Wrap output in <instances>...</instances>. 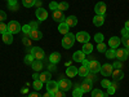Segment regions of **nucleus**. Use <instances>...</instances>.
Returning a JSON list of instances; mask_svg holds the SVG:
<instances>
[{
	"label": "nucleus",
	"instance_id": "37",
	"mask_svg": "<svg viewBox=\"0 0 129 97\" xmlns=\"http://www.w3.org/2000/svg\"><path fill=\"white\" fill-rule=\"evenodd\" d=\"M22 2H23V7L31 8V7H34V4L36 3V0H22Z\"/></svg>",
	"mask_w": 129,
	"mask_h": 97
},
{
	"label": "nucleus",
	"instance_id": "20",
	"mask_svg": "<svg viewBox=\"0 0 129 97\" xmlns=\"http://www.w3.org/2000/svg\"><path fill=\"white\" fill-rule=\"evenodd\" d=\"M64 22H66L70 27H74V26H76V25H78V18L75 17V16H69V17H66Z\"/></svg>",
	"mask_w": 129,
	"mask_h": 97
},
{
	"label": "nucleus",
	"instance_id": "29",
	"mask_svg": "<svg viewBox=\"0 0 129 97\" xmlns=\"http://www.w3.org/2000/svg\"><path fill=\"white\" fill-rule=\"evenodd\" d=\"M83 94H84V92L80 88V85H78V87L74 88V91H72V96L74 97H83Z\"/></svg>",
	"mask_w": 129,
	"mask_h": 97
},
{
	"label": "nucleus",
	"instance_id": "33",
	"mask_svg": "<svg viewBox=\"0 0 129 97\" xmlns=\"http://www.w3.org/2000/svg\"><path fill=\"white\" fill-rule=\"evenodd\" d=\"M69 9V3L66 2H62L58 4V10H61V12H64V10H67Z\"/></svg>",
	"mask_w": 129,
	"mask_h": 97
},
{
	"label": "nucleus",
	"instance_id": "25",
	"mask_svg": "<svg viewBox=\"0 0 129 97\" xmlns=\"http://www.w3.org/2000/svg\"><path fill=\"white\" fill-rule=\"evenodd\" d=\"M90 93H92V97H107V96H109V93H105V92H102L101 89H92L90 91Z\"/></svg>",
	"mask_w": 129,
	"mask_h": 97
},
{
	"label": "nucleus",
	"instance_id": "43",
	"mask_svg": "<svg viewBox=\"0 0 129 97\" xmlns=\"http://www.w3.org/2000/svg\"><path fill=\"white\" fill-rule=\"evenodd\" d=\"M120 40H121L123 44L125 45V48H128V49H129V36H123Z\"/></svg>",
	"mask_w": 129,
	"mask_h": 97
},
{
	"label": "nucleus",
	"instance_id": "54",
	"mask_svg": "<svg viewBox=\"0 0 129 97\" xmlns=\"http://www.w3.org/2000/svg\"><path fill=\"white\" fill-rule=\"evenodd\" d=\"M43 97H54V94L50 93V92H47V93H44V96H43Z\"/></svg>",
	"mask_w": 129,
	"mask_h": 97
},
{
	"label": "nucleus",
	"instance_id": "17",
	"mask_svg": "<svg viewBox=\"0 0 129 97\" xmlns=\"http://www.w3.org/2000/svg\"><path fill=\"white\" fill-rule=\"evenodd\" d=\"M111 75H112V78L115 80H121L124 78V72H123L121 69H114V71H112Z\"/></svg>",
	"mask_w": 129,
	"mask_h": 97
},
{
	"label": "nucleus",
	"instance_id": "52",
	"mask_svg": "<svg viewBox=\"0 0 129 97\" xmlns=\"http://www.w3.org/2000/svg\"><path fill=\"white\" fill-rule=\"evenodd\" d=\"M28 97H43V96H41V94H39L38 92H34V93H31Z\"/></svg>",
	"mask_w": 129,
	"mask_h": 97
},
{
	"label": "nucleus",
	"instance_id": "16",
	"mask_svg": "<svg viewBox=\"0 0 129 97\" xmlns=\"http://www.w3.org/2000/svg\"><path fill=\"white\" fill-rule=\"evenodd\" d=\"M80 88L83 89L84 93H87V92H90L93 89V85H92V82H88V80H84L81 84H80Z\"/></svg>",
	"mask_w": 129,
	"mask_h": 97
},
{
	"label": "nucleus",
	"instance_id": "42",
	"mask_svg": "<svg viewBox=\"0 0 129 97\" xmlns=\"http://www.w3.org/2000/svg\"><path fill=\"white\" fill-rule=\"evenodd\" d=\"M22 43H23V45H25V47L30 48V45H31V39L27 38V36H25V38H22Z\"/></svg>",
	"mask_w": 129,
	"mask_h": 97
},
{
	"label": "nucleus",
	"instance_id": "50",
	"mask_svg": "<svg viewBox=\"0 0 129 97\" xmlns=\"http://www.w3.org/2000/svg\"><path fill=\"white\" fill-rule=\"evenodd\" d=\"M48 70H49V71H56V70H57L56 65H54V63H50L49 66H48Z\"/></svg>",
	"mask_w": 129,
	"mask_h": 97
},
{
	"label": "nucleus",
	"instance_id": "56",
	"mask_svg": "<svg viewBox=\"0 0 129 97\" xmlns=\"http://www.w3.org/2000/svg\"><path fill=\"white\" fill-rule=\"evenodd\" d=\"M125 29L129 30V21H126V22H125Z\"/></svg>",
	"mask_w": 129,
	"mask_h": 97
},
{
	"label": "nucleus",
	"instance_id": "12",
	"mask_svg": "<svg viewBox=\"0 0 129 97\" xmlns=\"http://www.w3.org/2000/svg\"><path fill=\"white\" fill-rule=\"evenodd\" d=\"M120 44H121V40L117 38V36H112V38L109 39V45L112 49H117V47H119Z\"/></svg>",
	"mask_w": 129,
	"mask_h": 97
},
{
	"label": "nucleus",
	"instance_id": "21",
	"mask_svg": "<svg viewBox=\"0 0 129 97\" xmlns=\"http://www.w3.org/2000/svg\"><path fill=\"white\" fill-rule=\"evenodd\" d=\"M78 67L75 66H67V70H66V75L69 78H74L75 75H78Z\"/></svg>",
	"mask_w": 129,
	"mask_h": 97
},
{
	"label": "nucleus",
	"instance_id": "36",
	"mask_svg": "<svg viewBox=\"0 0 129 97\" xmlns=\"http://www.w3.org/2000/svg\"><path fill=\"white\" fill-rule=\"evenodd\" d=\"M94 40H95V43H103V34L102 32H97V34L94 35Z\"/></svg>",
	"mask_w": 129,
	"mask_h": 97
},
{
	"label": "nucleus",
	"instance_id": "3",
	"mask_svg": "<svg viewBox=\"0 0 129 97\" xmlns=\"http://www.w3.org/2000/svg\"><path fill=\"white\" fill-rule=\"evenodd\" d=\"M30 53L35 57V60H43L45 56L44 51H43L40 47H34V48H30Z\"/></svg>",
	"mask_w": 129,
	"mask_h": 97
},
{
	"label": "nucleus",
	"instance_id": "32",
	"mask_svg": "<svg viewBox=\"0 0 129 97\" xmlns=\"http://www.w3.org/2000/svg\"><path fill=\"white\" fill-rule=\"evenodd\" d=\"M34 61H35V57L32 56L31 53H28V55L25 57V63L26 65H32V62H34Z\"/></svg>",
	"mask_w": 129,
	"mask_h": 97
},
{
	"label": "nucleus",
	"instance_id": "35",
	"mask_svg": "<svg viewBox=\"0 0 129 97\" xmlns=\"http://www.w3.org/2000/svg\"><path fill=\"white\" fill-rule=\"evenodd\" d=\"M22 30H23V34H25V36H27V38H30V32H31V26L30 25H23V27H22Z\"/></svg>",
	"mask_w": 129,
	"mask_h": 97
},
{
	"label": "nucleus",
	"instance_id": "30",
	"mask_svg": "<svg viewBox=\"0 0 129 97\" xmlns=\"http://www.w3.org/2000/svg\"><path fill=\"white\" fill-rule=\"evenodd\" d=\"M106 57L107 58H110V60H112V58H116V49H107L106 52Z\"/></svg>",
	"mask_w": 129,
	"mask_h": 97
},
{
	"label": "nucleus",
	"instance_id": "2",
	"mask_svg": "<svg viewBox=\"0 0 129 97\" xmlns=\"http://www.w3.org/2000/svg\"><path fill=\"white\" fill-rule=\"evenodd\" d=\"M21 30H22V26H21L17 21H10V22L8 23V32H10L12 35L18 34Z\"/></svg>",
	"mask_w": 129,
	"mask_h": 97
},
{
	"label": "nucleus",
	"instance_id": "47",
	"mask_svg": "<svg viewBox=\"0 0 129 97\" xmlns=\"http://www.w3.org/2000/svg\"><path fill=\"white\" fill-rule=\"evenodd\" d=\"M49 8L54 12V10H57L58 9V3H56V2H52L50 4H49Z\"/></svg>",
	"mask_w": 129,
	"mask_h": 97
},
{
	"label": "nucleus",
	"instance_id": "48",
	"mask_svg": "<svg viewBox=\"0 0 129 97\" xmlns=\"http://www.w3.org/2000/svg\"><path fill=\"white\" fill-rule=\"evenodd\" d=\"M7 18V13L4 10H0V22H3V21Z\"/></svg>",
	"mask_w": 129,
	"mask_h": 97
},
{
	"label": "nucleus",
	"instance_id": "51",
	"mask_svg": "<svg viewBox=\"0 0 129 97\" xmlns=\"http://www.w3.org/2000/svg\"><path fill=\"white\" fill-rule=\"evenodd\" d=\"M121 35H123V36H129V30H126L125 27L121 29Z\"/></svg>",
	"mask_w": 129,
	"mask_h": 97
},
{
	"label": "nucleus",
	"instance_id": "18",
	"mask_svg": "<svg viewBox=\"0 0 129 97\" xmlns=\"http://www.w3.org/2000/svg\"><path fill=\"white\" fill-rule=\"evenodd\" d=\"M58 31L61 32L62 35H66V34H69V31H70V26L66 22H61L59 26H58Z\"/></svg>",
	"mask_w": 129,
	"mask_h": 97
},
{
	"label": "nucleus",
	"instance_id": "39",
	"mask_svg": "<svg viewBox=\"0 0 129 97\" xmlns=\"http://www.w3.org/2000/svg\"><path fill=\"white\" fill-rule=\"evenodd\" d=\"M34 88L36 89V91H40L41 88H43V82L41 80H34Z\"/></svg>",
	"mask_w": 129,
	"mask_h": 97
},
{
	"label": "nucleus",
	"instance_id": "53",
	"mask_svg": "<svg viewBox=\"0 0 129 97\" xmlns=\"http://www.w3.org/2000/svg\"><path fill=\"white\" fill-rule=\"evenodd\" d=\"M39 75H40V74H38V72L32 74V78H34V80H39Z\"/></svg>",
	"mask_w": 129,
	"mask_h": 97
},
{
	"label": "nucleus",
	"instance_id": "26",
	"mask_svg": "<svg viewBox=\"0 0 129 97\" xmlns=\"http://www.w3.org/2000/svg\"><path fill=\"white\" fill-rule=\"evenodd\" d=\"M92 51H93V45L90 44L89 41L85 43V44H83V48H81V52L83 53H85V55H90Z\"/></svg>",
	"mask_w": 129,
	"mask_h": 97
},
{
	"label": "nucleus",
	"instance_id": "27",
	"mask_svg": "<svg viewBox=\"0 0 129 97\" xmlns=\"http://www.w3.org/2000/svg\"><path fill=\"white\" fill-rule=\"evenodd\" d=\"M3 43H5V44H12L13 43V35L10 34V32H5V34H3Z\"/></svg>",
	"mask_w": 129,
	"mask_h": 97
},
{
	"label": "nucleus",
	"instance_id": "46",
	"mask_svg": "<svg viewBox=\"0 0 129 97\" xmlns=\"http://www.w3.org/2000/svg\"><path fill=\"white\" fill-rule=\"evenodd\" d=\"M112 67H114V69H121V67H123V62H121V61H117V62L115 61L114 65H112Z\"/></svg>",
	"mask_w": 129,
	"mask_h": 97
},
{
	"label": "nucleus",
	"instance_id": "22",
	"mask_svg": "<svg viewBox=\"0 0 129 97\" xmlns=\"http://www.w3.org/2000/svg\"><path fill=\"white\" fill-rule=\"evenodd\" d=\"M50 78H52V74H50V71H45V72H41L40 75H39V80H41L43 83H48L49 80H50Z\"/></svg>",
	"mask_w": 129,
	"mask_h": 97
},
{
	"label": "nucleus",
	"instance_id": "40",
	"mask_svg": "<svg viewBox=\"0 0 129 97\" xmlns=\"http://www.w3.org/2000/svg\"><path fill=\"white\" fill-rule=\"evenodd\" d=\"M5 32H8V25H5L4 22H0V34H5Z\"/></svg>",
	"mask_w": 129,
	"mask_h": 97
},
{
	"label": "nucleus",
	"instance_id": "31",
	"mask_svg": "<svg viewBox=\"0 0 129 97\" xmlns=\"http://www.w3.org/2000/svg\"><path fill=\"white\" fill-rule=\"evenodd\" d=\"M9 9L10 10H18V3H17V0H9Z\"/></svg>",
	"mask_w": 129,
	"mask_h": 97
},
{
	"label": "nucleus",
	"instance_id": "8",
	"mask_svg": "<svg viewBox=\"0 0 129 97\" xmlns=\"http://www.w3.org/2000/svg\"><path fill=\"white\" fill-rule=\"evenodd\" d=\"M58 85H59V89L61 91H69L71 87H72V83H71V80H69V79H62V80H59L58 82Z\"/></svg>",
	"mask_w": 129,
	"mask_h": 97
},
{
	"label": "nucleus",
	"instance_id": "57",
	"mask_svg": "<svg viewBox=\"0 0 129 97\" xmlns=\"http://www.w3.org/2000/svg\"><path fill=\"white\" fill-rule=\"evenodd\" d=\"M126 49H128V48H126ZM128 57H129V49H128Z\"/></svg>",
	"mask_w": 129,
	"mask_h": 97
},
{
	"label": "nucleus",
	"instance_id": "23",
	"mask_svg": "<svg viewBox=\"0 0 129 97\" xmlns=\"http://www.w3.org/2000/svg\"><path fill=\"white\" fill-rule=\"evenodd\" d=\"M93 23L95 26H102L105 23V16H98V14H95L94 18H93Z\"/></svg>",
	"mask_w": 129,
	"mask_h": 97
},
{
	"label": "nucleus",
	"instance_id": "55",
	"mask_svg": "<svg viewBox=\"0 0 129 97\" xmlns=\"http://www.w3.org/2000/svg\"><path fill=\"white\" fill-rule=\"evenodd\" d=\"M81 63H83V66H87V67H88V63H89V61H88V60H84Z\"/></svg>",
	"mask_w": 129,
	"mask_h": 97
},
{
	"label": "nucleus",
	"instance_id": "5",
	"mask_svg": "<svg viewBox=\"0 0 129 97\" xmlns=\"http://www.w3.org/2000/svg\"><path fill=\"white\" fill-rule=\"evenodd\" d=\"M101 66H102V65H101L98 61H97V60H92V61H89V63H88V69H89V71H90V72H94V74L100 72Z\"/></svg>",
	"mask_w": 129,
	"mask_h": 97
},
{
	"label": "nucleus",
	"instance_id": "11",
	"mask_svg": "<svg viewBox=\"0 0 129 97\" xmlns=\"http://www.w3.org/2000/svg\"><path fill=\"white\" fill-rule=\"evenodd\" d=\"M53 19L56 21V22H64V19H66V17H64V14H63V12H61V10H54L53 12Z\"/></svg>",
	"mask_w": 129,
	"mask_h": 97
},
{
	"label": "nucleus",
	"instance_id": "15",
	"mask_svg": "<svg viewBox=\"0 0 129 97\" xmlns=\"http://www.w3.org/2000/svg\"><path fill=\"white\" fill-rule=\"evenodd\" d=\"M128 57V49H117L116 51V58L117 60H120L121 62L124 60H126Z\"/></svg>",
	"mask_w": 129,
	"mask_h": 97
},
{
	"label": "nucleus",
	"instance_id": "7",
	"mask_svg": "<svg viewBox=\"0 0 129 97\" xmlns=\"http://www.w3.org/2000/svg\"><path fill=\"white\" fill-rule=\"evenodd\" d=\"M106 9H107L106 4H105L103 2H100V3H97V4H95V7H94V12H95V14H98V16H105Z\"/></svg>",
	"mask_w": 129,
	"mask_h": 97
},
{
	"label": "nucleus",
	"instance_id": "4",
	"mask_svg": "<svg viewBox=\"0 0 129 97\" xmlns=\"http://www.w3.org/2000/svg\"><path fill=\"white\" fill-rule=\"evenodd\" d=\"M75 39H76L79 43H83V44H85V43H88L90 40V35L88 34V32L85 31H79L76 35H75Z\"/></svg>",
	"mask_w": 129,
	"mask_h": 97
},
{
	"label": "nucleus",
	"instance_id": "10",
	"mask_svg": "<svg viewBox=\"0 0 129 97\" xmlns=\"http://www.w3.org/2000/svg\"><path fill=\"white\" fill-rule=\"evenodd\" d=\"M36 18L39 21H45L48 18V12L44 8H38L36 9Z\"/></svg>",
	"mask_w": 129,
	"mask_h": 97
},
{
	"label": "nucleus",
	"instance_id": "38",
	"mask_svg": "<svg viewBox=\"0 0 129 97\" xmlns=\"http://www.w3.org/2000/svg\"><path fill=\"white\" fill-rule=\"evenodd\" d=\"M85 80H88V82H94V80H97V75L94 74V72H89L87 77H85Z\"/></svg>",
	"mask_w": 129,
	"mask_h": 97
},
{
	"label": "nucleus",
	"instance_id": "45",
	"mask_svg": "<svg viewBox=\"0 0 129 97\" xmlns=\"http://www.w3.org/2000/svg\"><path fill=\"white\" fill-rule=\"evenodd\" d=\"M54 97H66V93H64L63 91H61V89H58V91L54 92Z\"/></svg>",
	"mask_w": 129,
	"mask_h": 97
},
{
	"label": "nucleus",
	"instance_id": "9",
	"mask_svg": "<svg viewBox=\"0 0 129 97\" xmlns=\"http://www.w3.org/2000/svg\"><path fill=\"white\" fill-rule=\"evenodd\" d=\"M58 89H59V85H58L57 82H54V80H49V82L47 83V91H48V92H50V93L54 94V92L58 91Z\"/></svg>",
	"mask_w": 129,
	"mask_h": 97
},
{
	"label": "nucleus",
	"instance_id": "41",
	"mask_svg": "<svg viewBox=\"0 0 129 97\" xmlns=\"http://www.w3.org/2000/svg\"><path fill=\"white\" fill-rule=\"evenodd\" d=\"M97 49H98V52H101V53H105L107 49H106V44L105 43H100L98 45H97Z\"/></svg>",
	"mask_w": 129,
	"mask_h": 97
},
{
	"label": "nucleus",
	"instance_id": "24",
	"mask_svg": "<svg viewBox=\"0 0 129 97\" xmlns=\"http://www.w3.org/2000/svg\"><path fill=\"white\" fill-rule=\"evenodd\" d=\"M32 70L34 71H40V70H43V62H41V60H35L34 62H32Z\"/></svg>",
	"mask_w": 129,
	"mask_h": 97
},
{
	"label": "nucleus",
	"instance_id": "34",
	"mask_svg": "<svg viewBox=\"0 0 129 97\" xmlns=\"http://www.w3.org/2000/svg\"><path fill=\"white\" fill-rule=\"evenodd\" d=\"M116 88H117L116 83H111V85L107 88V93H109V94H114V93L116 92Z\"/></svg>",
	"mask_w": 129,
	"mask_h": 97
},
{
	"label": "nucleus",
	"instance_id": "19",
	"mask_svg": "<svg viewBox=\"0 0 129 97\" xmlns=\"http://www.w3.org/2000/svg\"><path fill=\"white\" fill-rule=\"evenodd\" d=\"M49 61H50V63H54V65H57V63L61 61V53H58V52L52 53V55L49 56Z\"/></svg>",
	"mask_w": 129,
	"mask_h": 97
},
{
	"label": "nucleus",
	"instance_id": "1",
	"mask_svg": "<svg viewBox=\"0 0 129 97\" xmlns=\"http://www.w3.org/2000/svg\"><path fill=\"white\" fill-rule=\"evenodd\" d=\"M74 41H75V35L74 34H66L63 35V39H62V47L64 49H70L72 45H74Z\"/></svg>",
	"mask_w": 129,
	"mask_h": 97
},
{
	"label": "nucleus",
	"instance_id": "58",
	"mask_svg": "<svg viewBox=\"0 0 129 97\" xmlns=\"http://www.w3.org/2000/svg\"><path fill=\"white\" fill-rule=\"evenodd\" d=\"M7 2H9V0H7Z\"/></svg>",
	"mask_w": 129,
	"mask_h": 97
},
{
	"label": "nucleus",
	"instance_id": "28",
	"mask_svg": "<svg viewBox=\"0 0 129 97\" xmlns=\"http://www.w3.org/2000/svg\"><path fill=\"white\" fill-rule=\"evenodd\" d=\"M89 72H90V71H89V69H88L87 66H81V67L78 70V75H80L81 78H85Z\"/></svg>",
	"mask_w": 129,
	"mask_h": 97
},
{
	"label": "nucleus",
	"instance_id": "49",
	"mask_svg": "<svg viewBox=\"0 0 129 97\" xmlns=\"http://www.w3.org/2000/svg\"><path fill=\"white\" fill-rule=\"evenodd\" d=\"M28 25L31 26V29H32V30H38V26H39V23H38V22H34V21H31V22H30Z\"/></svg>",
	"mask_w": 129,
	"mask_h": 97
},
{
	"label": "nucleus",
	"instance_id": "14",
	"mask_svg": "<svg viewBox=\"0 0 129 97\" xmlns=\"http://www.w3.org/2000/svg\"><path fill=\"white\" fill-rule=\"evenodd\" d=\"M85 60V53H83L81 51H76L72 56V61L75 62H83Z\"/></svg>",
	"mask_w": 129,
	"mask_h": 97
},
{
	"label": "nucleus",
	"instance_id": "13",
	"mask_svg": "<svg viewBox=\"0 0 129 97\" xmlns=\"http://www.w3.org/2000/svg\"><path fill=\"white\" fill-rule=\"evenodd\" d=\"M30 39L31 40H41L43 39V32L40 30H31Z\"/></svg>",
	"mask_w": 129,
	"mask_h": 97
},
{
	"label": "nucleus",
	"instance_id": "6",
	"mask_svg": "<svg viewBox=\"0 0 129 97\" xmlns=\"http://www.w3.org/2000/svg\"><path fill=\"white\" fill-rule=\"evenodd\" d=\"M112 71H114V67H112V65H110V63H105V65H102V66H101V70H100V72L103 75L105 78L110 77V75L112 74Z\"/></svg>",
	"mask_w": 129,
	"mask_h": 97
},
{
	"label": "nucleus",
	"instance_id": "44",
	"mask_svg": "<svg viewBox=\"0 0 129 97\" xmlns=\"http://www.w3.org/2000/svg\"><path fill=\"white\" fill-rule=\"evenodd\" d=\"M101 84H102V87H105V88H109L110 85H111V82H110V80H107V79L105 78L103 80H101Z\"/></svg>",
	"mask_w": 129,
	"mask_h": 97
}]
</instances>
